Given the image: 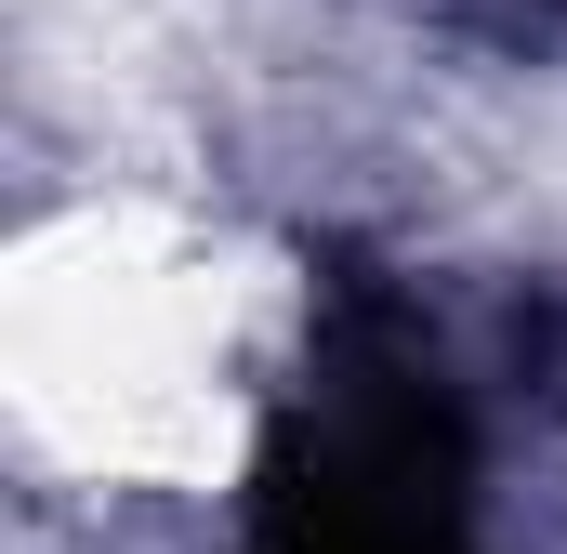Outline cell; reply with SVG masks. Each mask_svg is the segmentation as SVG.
<instances>
[{"label": "cell", "instance_id": "obj_1", "mask_svg": "<svg viewBox=\"0 0 567 554\" xmlns=\"http://www.w3.org/2000/svg\"><path fill=\"white\" fill-rule=\"evenodd\" d=\"M251 554H462V422L435 370L383 357L330 397V422H303L265 475Z\"/></svg>", "mask_w": 567, "mask_h": 554}]
</instances>
